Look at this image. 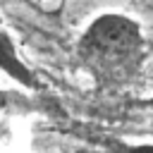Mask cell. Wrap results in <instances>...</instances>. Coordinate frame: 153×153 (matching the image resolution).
Returning a JSON list of instances; mask_svg holds the SVG:
<instances>
[{
  "label": "cell",
  "mask_w": 153,
  "mask_h": 153,
  "mask_svg": "<svg viewBox=\"0 0 153 153\" xmlns=\"http://www.w3.org/2000/svg\"><path fill=\"white\" fill-rule=\"evenodd\" d=\"M74 50L93 81L110 88L136 76L146 57V36L134 17L103 12L81 31Z\"/></svg>",
  "instance_id": "cell-1"
},
{
  "label": "cell",
  "mask_w": 153,
  "mask_h": 153,
  "mask_svg": "<svg viewBox=\"0 0 153 153\" xmlns=\"http://www.w3.org/2000/svg\"><path fill=\"white\" fill-rule=\"evenodd\" d=\"M0 72H2L5 76H10L14 84H19V86H24V88H29V91L41 88L38 76H36L33 69L19 57L12 36H10L2 26H0Z\"/></svg>",
  "instance_id": "cell-2"
},
{
  "label": "cell",
  "mask_w": 153,
  "mask_h": 153,
  "mask_svg": "<svg viewBox=\"0 0 153 153\" xmlns=\"http://www.w3.org/2000/svg\"><path fill=\"white\" fill-rule=\"evenodd\" d=\"M141 105H143V108H148V110H153V96H151V98H146Z\"/></svg>",
  "instance_id": "cell-3"
}]
</instances>
